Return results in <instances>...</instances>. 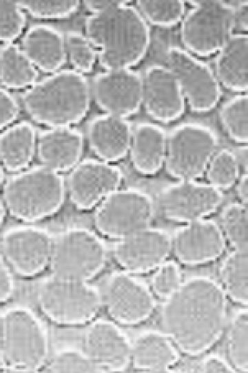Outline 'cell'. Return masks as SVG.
<instances>
[{
	"label": "cell",
	"mask_w": 248,
	"mask_h": 373,
	"mask_svg": "<svg viewBox=\"0 0 248 373\" xmlns=\"http://www.w3.org/2000/svg\"><path fill=\"white\" fill-rule=\"evenodd\" d=\"M36 150L43 166L56 172L68 171L79 162L83 137L70 126L50 128L39 134Z\"/></svg>",
	"instance_id": "23"
},
{
	"label": "cell",
	"mask_w": 248,
	"mask_h": 373,
	"mask_svg": "<svg viewBox=\"0 0 248 373\" xmlns=\"http://www.w3.org/2000/svg\"><path fill=\"white\" fill-rule=\"evenodd\" d=\"M122 180L123 174L118 166L101 160H84L70 174V200L79 209H90L119 189Z\"/></svg>",
	"instance_id": "20"
},
{
	"label": "cell",
	"mask_w": 248,
	"mask_h": 373,
	"mask_svg": "<svg viewBox=\"0 0 248 373\" xmlns=\"http://www.w3.org/2000/svg\"><path fill=\"white\" fill-rule=\"evenodd\" d=\"M66 55L74 70L85 73L90 72L96 60V52L85 35L69 31L65 35Z\"/></svg>",
	"instance_id": "36"
},
{
	"label": "cell",
	"mask_w": 248,
	"mask_h": 373,
	"mask_svg": "<svg viewBox=\"0 0 248 373\" xmlns=\"http://www.w3.org/2000/svg\"><path fill=\"white\" fill-rule=\"evenodd\" d=\"M218 137L209 126L181 122L167 133L164 167L177 180H196L219 149Z\"/></svg>",
	"instance_id": "9"
},
{
	"label": "cell",
	"mask_w": 248,
	"mask_h": 373,
	"mask_svg": "<svg viewBox=\"0 0 248 373\" xmlns=\"http://www.w3.org/2000/svg\"><path fill=\"white\" fill-rule=\"evenodd\" d=\"M0 345L5 372H41L50 356L45 326L33 310L23 305L8 307L1 315Z\"/></svg>",
	"instance_id": "4"
},
{
	"label": "cell",
	"mask_w": 248,
	"mask_h": 373,
	"mask_svg": "<svg viewBox=\"0 0 248 373\" xmlns=\"http://www.w3.org/2000/svg\"><path fill=\"white\" fill-rule=\"evenodd\" d=\"M155 211L154 201L147 193L119 188L97 205L93 221L100 235L116 241L150 226Z\"/></svg>",
	"instance_id": "10"
},
{
	"label": "cell",
	"mask_w": 248,
	"mask_h": 373,
	"mask_svg": "<svg viewBox=\"0 0 248 373\" xmlns=\"http://www.w3.org/2000/svg\"><path fill=\"white\" fill-rule=\"evenodd\" d=\"M182 280L178 262L167 260L152 272L149 287L155 296L163 300L176 289Z\"/></svg>",
	"instance_id": "39"
},
{
	"label": "cell",
	"mask_w": 248,
	"mask_h": 373,
	"mask_svg": "<svg viewBox=\"0 0 248 373\" xmlns=\"http://www.w3.org/2000/svg\"><path fill=\"white\" fill-rule=\"evenodd\" d=\"M53 236L41 227L9 228L1 238V254L13 274L33 278L48 267Z\"/></svg>",
	"instance_id": "14"
},
{
	"label": "cell",
	"mask_w": 248,
	"mask_h": 373,
	"mask_svg": "<svg viewBox=\"0 0 248 373\" xmlns=\"http://www.w3.org/2000/svg\"><path fill=\"white\" fill-rule=\"evenodd\" d=\"M92 97L90 84L75 70H61L37 81L21 95L29 116L39 124L68 127L87 115Z\"/></svg>",
	"instance_id": "3"
},
{
	"label": "cell",
	"mask_w": 248,
	"mask_h": 373,
	"mask_svg": "<svg viewBox=\"0 0 248 373\" xmlns=\"http://www.w3.org/2000/svg\"><path fill=\"white\" fill-rule=\"evenodd\" d=\"M170 236L171 254L177 262L188 266L212 262L227 247L218 222L208 218L184 223Z\"/></svg>",
	"instance_id": "17"
},
{
	"label": "cell",
	"mask_w": 248,
	"mask_h": 373,
	"mask_svg": "<svg viewBox=\"0 0 248 373\" xmlns=\"http://www.w3.org/2000/svg\"><path fill=\"white\" fill-rule=\"evenodd\" d=\"M193 372L205 373H236L225 356L218 354H209L203 357Z\"/></svg>",
	"instance_id": "40"
},
{
	"label": "cell",
	"mask_w": 248,
	"mask_h": 373,
	"mask_svg": "<svg viewBox=\"0 0 248 373\" xmlns=\"http://www.w3.org/2000/svg\"><path fill=\"white\" fill-rule=\"evenodd\" d=\"M100 290L103 309L119 325H140L155 312L156 298L149 286L122 270L111 273Z\"/></svg>",
	"instance_id": "11"
},
{
	"label": "cell",
	"mask_w": 248,
	"mask_h": 373,
	"mask_svg": "<svg viewBox=\"0 0 248 373\" xmlns=\"http://www.w3.org/2000/svg\"><path fill=\"white\" fill-rule=\"evenodd\" d=\"M14 291L13 273L0 253V303L6 302Z\"/></svg>",
	"instance_id": "42"
},
{
	"label": "cell",
	"mask_w": 248,
	"mask_h": 373,
	"mask_svg": "<svg viewBox=\"0 0 248 373\" xmlns=\"http://www.w3.org/2000/svg\"><path fill=\"white\" fill-rule=\"evenodd\" d=\"M221 87L235 94L247 93L248 36L235 32L216 53L213 68Z\"/></svg>",
	"instance_id": "26"
},
{
	"label": "cell",
	"mask_w": 248,
	"mask_h": 373,
	"mask_svg": "<svg viewBox=\"0 0 248 373\" xmlns=\"http://www.w3.org/2000/svg\"><path fill=\"white\" fill-rule=\"evenodd\" d=\"M223 336L225 338V358L236 373H247V307H240L228 317Z\"/></svg>",
	"instance_id": "30"
},
{
	"label": "cell",
	"mask_w": 248,
	"mask_h": 373,
	"mask_svg": "<svg viewBox=\"0 0 248 373\" xmlns=\"http://www.w3.org/2000/svg\"><path fill=\"white\" fill-rule=\"evenodd\" d=\"M20 47L35 68L44 73L59 70L67 58L65 35L49 25L30 26Z\"/></svg>",
	"instance_id": "24"
},
{
	"label": "cell",
	"mask_w": 248,
	"mask_h": 373,
	"mask_svg": "<svg viewBox=\"0 0 248 373\" xmlns=\"http://www.w3.org/2000/svg\"><path fill=\"white\" fill-rule=\"evenodd\" d=\"M23 11L40 19H62L76 12L79 1L74 0H26L17 1Z\"/></svg>",
	"instance_id": "37"
},
{
	"label": "cell",
	"mask_w": 248,
	"mask_h": 373,
	"mask_svg": "<svg viewBox=\"0 0 248 373\" xmlns=\"http://www.w3.org/2000/svg\"><path fill=\"white\" fill-rule=\"evenodd\" d=\"M236 155L228 149H220L210 160L205 175L208 184L220 191L233 186L240 176Z\"/></svg>",
	"instance_id": "34"
},
{
	"label": "cell",
	"mask_w": 248,
	"mask_h": 373,
	"mask_svg": "<svg viewBox=\"0 0 248 373\" xmlns=\"http://www.w3.org/2000/svg\"><path fill=\"white\" fill-rule=\"evenodd\" d=\"M46 373H99L84 350L64 347L49 356L41 370Z\"/></svg>",
	"instance_id": "35"
},
{
	"label": "cell",
	"mask_w": 248,
	"mask_h": 373,
	"mask_svg": "<svg viewBox=\"0 0 248 373\" xmlns=\"http://www.w3.org/2000/svg\"><path fill=\"white\" fill-rule=\"evenodd\" d=\"M4 182V172H3V167L2 164L0 162V189L2 186Z\"/></svg>",
	"instance_id": "48"
},
{
	"label": "cell",
	"mask_w": 248,
	"mask_h": 373,
	"mask_svg": "<svg viewBox=\"0 0 248 373\" xmlns=\"http://www.w3.org/2000/svg\"><path fill=\"white\" fill-rule=\"evenodd\" d=\"M85 31L105 70L132 68L145 59L151 45L149 26L132 1L90 15Z\"/></svg>",
	"instance_id": "2"
},
{
	"label": "cell",
	"mask_w": 248,
	"mask_h": 373,
	"mask_svg": "<svg viewBox=\"0 0 248 373\" xmlns=\"http://www.w3.org/2000/svg\"><path fill=\"white\" fill-rule=\"evenodd\" d=\"M135 6L149 26L163 28L180 24L186 12L181 0H141Z\"/></svg>",
	"instance_id": "33"
},
{
	"label": "cell",
	"mask_w": 248,
	"mask_h": 373,
	"mask_svg": "<svg viewBox=\"0 0 248 373\" xmlns=\"http://www.w3.org/2000/svg\"><path fill=\"white\" fill-rule=\"evenodd\" d=\"M180 23L182 48L200 59L216 55L235 33L234 10L227 1L194 0Z\"/></svg>",
	"instance_id": "8"
},
{
	"label": "cell",
	"mask_w": 248,
	"mask_h": 373,
	"mask_svg": "<svg viewBox=\"0 0 248 373\" xmlns=\"http://www.w3.org/2000/svg\"><path fill=\"white\" fill-rule=\"evenodd\" d=\"M141 75V106L154 120L169 123L184 113L186 102L171 69L161 64L147 66Z\"/></svg>",
	"instance_id": "19"
},
{
	"label": "cell",
	"mask_w": 248,
	"mask_h": 373,
	"mask_svg": "<svg viewBox=\"0 0 248 373\" xmlns=\"http://www.w3.org/2000/svg\"><path fill=\"white\" fill-rule=\"evenodd\" d=\"M25 26V15L17 1H0V41L12 43Z\"/></svg>",
	"instance_id": "38"
},
{
	"label": "cell",
	"mask_w": 248,
	"mask_h": 373,
	"mask_svg": "<svg viewBox=\"0 0 248 373\" xmlns=\"http://www.w3.org/2000/svg\"><path fill=\"white\" fill-rule=\"evenodd\" d=\"M36 298L45 318L61 327L87 326L103 309L101 290L90 282L51 274L39 285Z\"/></svg>",
	"instance_id": "6"
},
{
	"label": "cell",
	"mask_w": 248,
	"mask_h": 373,
	"mask_svg": "<svg viewBox=\"0 0 248 373\" xmlns=\"http://www.w3.org/2000/svg\"><path fill=\"white\" fill-rule=\"evenodd\" d=\"M181 354L163 330L146 329L131 341L130 367L136 372H176Z\"/></svg>",
	"instance_id": "21"
},
{
	"label": "cell",
	"mask_w": 248,
	"mask_h": 373,
	"mask_svg": "<svg viewBox=\"0 0 248 373\" xmlns=\"http://www.w3.org/2000/svg\"><path fill=\"white\" fill-rule=\"evenodd\" d=\"M234 10L235 31L246 33L248 29V1L243 0Z\"/></svg>",
	"instance_id": "43"
},
{
	"label": "cell",
	"mask_w": 248,
	"mask_h": 373,
	"mask_svg": "<svg viewBox=\"0 0 248 373\" xmlns=\"http://www.w3.org/2000/svg\"><path fill=\"white\" fill-rule=\"evenodd\" d=\"M34 127L28 122H19L0 133V162L9 171L25 169L36 151Z\"/></svg>",
	"instance_id": "27"
},
{
	"label": "cell",
	"mask_w": 248,
	"mask_h": 373,
	"mask_svg": "<svg viewBox=\"0 0 248 373\" xmlns=\"http://www.w3.org/2000/svg\"><path fill=\"white\" fill-rule=\"evenodd\" d=\"M38 76L37 69L19 45L8 43L0 48V82L4 87L29 88Z\"/></svg>",
	"instance_id": "29"
},
{
	"label": "cell",
	"mask_w": 248,
	"mask_h": 373,
	"mask_svg": "<svg viewBox=\"0 0 248 373\" xmlns=\"http://www.w3.org/2000/svg\"><path fill=\"white\" fill-rule=\"evenodd\" d=\"M63 177L44 166L10 177L3 189L6 209L17 220L33 222L56 213L65 199Z\"/></svg>",
	"instance_id": "5"
},
{
	"label": "cell",
	"mask_w": 248,
	"mask_h": 373,
	"mask_svg": "<svg viewBox=\"0 0 248 373\" xmlns=\"http://www.w3.org/2000/svg\"><path fill=\"white\" fill-rule=\"evenodd\" d=\"M217 280L227 299L240 307H247L248 250L228 252L218 268Z\"/></svg>",
	"instance_id": "28"
},
{
	"label": "cell",
	"mask_w": 248,
	"mask_h": 373,
	"mask_svg": "<svg viewBox=\"0 0 248 373\" xmlns=\"http://www.w3.org/2000/svg\"><path fill=\"white\" fill-rule=\"evenodd\" d=\"M126 1V0H87L83 1V5L92 13L91 15H94L107 11Z\"/></svg>",
	"instance_id": "44"
},
{
	"label": "cell",
	"mask_w": 248,
	"mask_h": 373,
	"mask_svg": "<svg viewBox=\"0 0 248 373\" xmlns=\"http://www.w3.org/2000/svg\"><path fill=\"white\" fill-rule=\"evenodd\" d=\"M155 210L166 220L187 223L207 218L223 201L222 191L196 180H177L163 187Z\"/></svg>",
	"instance_id": "13"
},
{
	"label": "cell",
	"mask_w": 248,
	"mask_h": 373,
	"mask_svg": "<svg viewBox=\"0 0 248 373\" xmlns=\"http://www.w3.org/2000/svg\"><path fill=\"white\" fill-rule=\"evenodd\" d=\"M218 224L232 249L248 250L247 205L239 202L227 204L220 212Z\"/></svg>",
	"instance_id": "32"
},
{
	"label": "cell",
	"mask_w": 248,
	"mask_h": 373,
	"mask_svg": "<svg viewBox=\"0 0 248 373\" xmlns=\"http://www.w3.org/2000/svg\"><path fill=\"white\" fill-rule=\"evenodd\" d=\"M166 59V65L174 74L186 105L192 111L205 113L216 107L222 96V87L213 68L176 45L167 48Z\"/></svg>",
	"instance_id": "12"
},
{
	"label": "cell",
	"mask_w": 248,
	"mask_h": 373,
	"mask_svg": "<svg viewBox=\"0 0 248 373\" xmlns=\"http://www.w3.org/2000/svg\"><path fill=\"white\" fill-rule=\"evenodd\" d=\"M112 254L123 271L134 276L152 273L171 254V236L150 225L116 240Z\"/></svg>",
	"instance_id": "15"
},
{
	"label": "cell",
	"mask_w": 248,
	"mask_h": 373,
	"mask_svg": "<svg viewBox=\"0 0 248 373\" xmlns=\"http://www.w3.org/2000/svg\"><path fill=\"white\" fill-rule=\"evenodd\" d=\"M167 133L161 126L151 122H140L132 128L128 153L137 172L152 175L163 167Z\"/></svg>",
	"instance_id": "25"
},
{
	"label": "cell",
	"mask_w": 248,
	"mask_h": 373,
	"mask_svg": "<svg viewBox=\"0 0 248 373\" xmlns=\"http://www.w3.org/2000/svg\"><path fill=\"white\" fill-rule=\"evenodd\" d=\"M6 216V207L4 204L0 200V227L1 226Z\"/></svg>",
	"instance_id": "47"
},
{
	"label": "cell",
	"mask_w": 248,
	"mask_h": 373,
	"mask_svg": "<svg viewBox=\"0 0 248 373\" xmlns=\"http://www.w3.org/2000/svg\"><path fill=\"white\" fill-rule=\"evenodd\" d=\"M90 88L96 104L106 114L127 118L141 107V75L132 68L99 73Z\"/></svg>",
	"instance_id": "18"
},
{
	"label": "cell",
	"mask_w": 248,
	"mask_h": 373,
	"mask_svg": "<svg viewBox=\"0 0 248 373\" xmlns=\"http://www.w3.org/2000/svg\"><path fill=\"white\" fill-rule=\"evenodd\" d=\"M82 349L99 372H122L130 368L131 340L110 319L96 318L87 325Z\"/></svg>",
	"instance_id": "16"
},
{
	"label": "cell",
	"mask_w": 248,
	"mask_h": 373,
	"mask_svg": "<svg viewBox=\"0 0 248 373\" xmlns=\"http://www.w3.org/2000/svg\"><path fill=\"white\" fill-rule=\"evenodd\" d=\"M19 105L14 97L0 87V130L9 126L17 117Z\"/></svg>",
	"instance_id": "41"
},
{
	"label": "cell",
	"mask_w": 248,
	"mask_h": 373,
	"mask_svg": "<svg viewBox=\"0 0 248 373\" xmlns=\"http://www.w3.org/2000/svg\"><path fill=\"white\" fill-rule=\"evenodd\" d=\"M235 191L239 202L247 205L248 202V177L247 173L240 175L235 183Z\"/></svg>",
	"instance_id": "45"
},
{
	"label": "cell",
	"mask_w": 248,
	"mask_h": 373,
	"mask_svg": "<svg viewBox=\"0 0 248 373\" xmlns=\"http://www.w3.org/2000/svg\"><path fill=\"white\" fill-rule=\"evenodd\" d=\"M227 300L217 280L206 275L189 276L163 299L162 330L180 354L203 355L223 337L229 317Z\"/></svg>",
	"instance_id": "1"
},
{
	"label": "cell",
	"mask_w": 248,
	"mask_h": 373,
	"mask_svg": "<svg viewBox=\"0 0 248 373\" xmlns=\"http://www.w3.org/2000/svg\"><path fill=\"white\" fill-rule=\"evenodd\" d=\"M219 120L228 137L234 142L247 146L248 142V95L234 94L221 105Z\"/></svg>",
	"instance_id": "31"
},
{
	"label": "cell",
	"mask_w": 248,
	"mask_h": 373,
	"mask_svg": "<svg viewBox=\"0 0 248 373\" xmlns=\"http://www.w3.org/2000/svg\"><path fill=\"white\" fill-rule=\"evenodd\" d=\"M6 364L5 362L4 356L0 345V372H5Z\"/></svg>",
	"instance_id": "46"
},
{
	"label": "cell",
	"mask_w": 248,
	"mask_h": 373,
	"mask_svg": "<svg viewBox=\"0 0 248 373\" xmlns=\"http://www.w3.org/2000/svg\"><path fill=\"white\" fill-rule=\"evenodd\" d=\"M132 128L126 118L106 113L95 116L87 129L90 148L101 160L118 161L128 154Z\"/></svg>",
	"instance_id": "22"
},
{
	"label": "cell",
	"mask_w": 248,
	"mask_h": 373,
	"mask_svg": "<svg viewBox=\"0 0 248 373\" xmlns=\"http://www.w3.org/2000/svg\"><path fill=\"white\" fill-rule=\"evenodd\" d=\"M107 247L94 231L71 227L53 236L48 268L51 275L68 280L90 282L105 268Z\"/></svg>",
	"instance_id": "7"
}]
</instances>
